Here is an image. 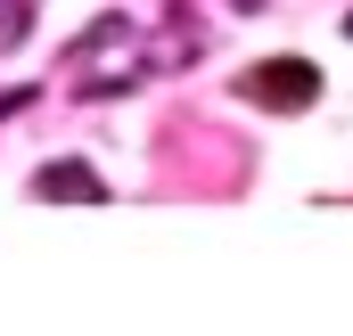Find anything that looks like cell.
I'll list each match as a JSON object with an SVG mask.
<instances>
[{"mask_svg":"<svg viewBox=\"0 0 353 336\" xmlns=\"http://www.w3.org/2000/svg\"><path fill=\"white\" fill-rule=\"evenodd\" d=\"M33 197H41V205H107V180H99L83 156H58V165L33 172Z\"/></svg>","mask_w":353,"mask_h":336,"instance_id":"3957f363","label":"cell"},{"mask_svg":"<svg viewBox=\"0 0 353 336\" xmlns=\"http://www.w3.org/2000/svg\"><path fill=\"white\" fill-rule=\"evenodd\" d=\"M140 66H148V58H140V25H132V17H99L83 41L66 50V74H74V90H83L90 107H99V98H123V90L140 83Z\"/></svg>","mask_w":353,"mask_h":336,"instance_id":"6da1fadb","label":"cell"},{"mask_svg":"<svg viewBox=\"0 0 353 336\" xmlns=\"http://www.w3.org/2000/svg\"><path fill=\"white\" fill-rule=\"evenodd\" d=\"M345 33H353V17H345Z\"/></svg>","mask_w":353,"mask_h":336,"instance_id":"8992f818","label":"cell"},{"mask_svg":"<svg viewBox=\"0 0 353 336\" xmlns=\"http://www.w3.org/2000/svg\"><path fill=\"white\" fill-rule=\"evenodd\" d=\"M140 58L165 66V74H173V66H197V58H205V33H197V25H165L157 41H140Z\"/></svg>","mask_w":353,"mask_h":336,"instance_id":"277c9868","label":"cell"},{"mask_svg":"<svg viewBox=\"0 0 353 336\" xmlns=\"http://www.w3.org/2000/svg\"><path fill=\"white\" fill-rule=\"evenodd\" d=\"M239 90H247V98H263L271 115H296V107H312V98H321V66H312V58H263Z\"/></svg>","mask_w":353,"mask_h":336,"instance_id":"7a4b0ae2","label":"cell"},{"mask_svg":"<svg viewBox=\"0 0 353 336\" xmlns=\"http://www.w3.org/2000/svg\"><path fill=\"white\" fill-rule=\"evenodd\" d=\"M25 33H33V0H0V58L25 50Z\"/></svg>","mask_w":353,"mask_h":336,"instance_id":"5b68a950","label":"cell"}]
</instances>
